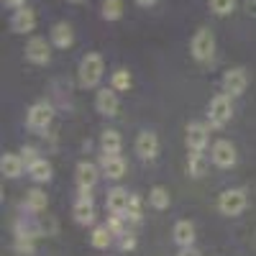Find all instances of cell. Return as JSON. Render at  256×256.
Segmentation results:
<instances>
[{"instance_id": "cell-33", "label": "cell", "mask_w": 256, "mask_h": 256, "mask_svg": "<svg viewBox=\"0 0 256 256\" xmlns=\"http://www.w3.org/2000/svg\"><path fill=\"white\" fill-rule=\"evenodd\" d=\"M20 159L26 162V166H31V164L38 159V152H36L34 146H24V148H20Z\"/></svg>"}, {"instance_id": "cell-20", "label": "cell", "mask_w": 256, "mask_h": 256, "mask_svg": "<svg viewBox=\"0 0 256 256\" xmlns=\"http://www.w3.org/2000/svg\"><path fill=\"white\" fill-rule=\"evenodd\" d=\"M120 148H123V138L118 131H113V128L102 131V136H100V152L102 154H120Z\"/></svg>"}, {"instance_id": "cell-12", "label": "cell", "mask_w": 256, "mask_h": 256, "mask_svg": "<svg viewBox=\"0 0 256 256\" xmlns=\"http://www.w3.org/2000/svg\"><path fill=\"white\" fill-rule=\"evenodd\" d=\"M136 154L144 162H154L159 156V136L154 131H141L136 136Z\"/></svg>"}, {"instance_id": "cell-17", "label": "cell", "mask_w": 256, "mask_h": 256, "mask_svg": "<svg viewBox=\"0 0 256 256\" xmlns=\"http://www.w3.org/2000/svg\"><path fill=\"white\" fill-rule=\"evenodd\" d=\"M52 44L56 49H70L74 44V31H72V26L67 24V20L54 24V28H52Z\"/></svg>"}, {"instance_id": "cell-11", "label": "cell", "mask_w": 256, "mask_h": 256, "mask_svg": "<svg viewBox=\"0 0 256 256\" xmlns=\"http://www.w3.org/2000/svg\"><path fill=\"white\" fill-rule=\"evenodd\" d=\"M184 141H187L190 152H205V146H208V141H210V128H208L205 123H200V120L190 123Z\"/></svg>"}, {"instance_id": "cell-5", "label": "cell", "mask_w": 256, "mask_h": 256, "mask_svg": "<svg viewBox=\"0 0 256 256\" xmlns=\"http://www.w3.org/2000/svg\"><path fill=\"white\" fill-rule=\"evenodd\" d=\"M92 190H80V195L72 205V218L80 226H92L95 223V202H92Z\"/></svg>"}, {"instance_id": "cell-28", "label": "cell", "mask_w": 256, "mask_h": 256, "mask_svg": "<svg viewBox=\"0 0 256 256\" xmlns=\"http://www.w3.org/2000/svg\"><path fill=\"white\" fill-rule=\"evenodd\" d=\"M102 18L105 20H118L123 16V0H102Z\"/></svg>"}, {"instance_id": "cell-1", "label": "cell", "mask_w": 256, "mask_h": 256, "mask_svg": "<svg viewBox=\"0 0 256 256\" xmlns=\"http://www.w3.org/2000/svg\"><path fill=\"white\" fill-rule=\"evenodd\" d=\"M102 72H105V62L100 54L90 52V54H84L82 62H80V84L84 90H90V88H98L100 80H102Z\"/></svg>"}, {"instance_id": "cell-13", "label": "cell", "mask_w": 256, "mask_h": 256, "mask_svg": "<svg viewBox=\"0 0 256 256\" xmlns=\"http://www.w3.org/2000/svg\"><path fill=\"white\" fill-rule=\"evenodd\" d=\"M36 28V13L24 6V8H16L13 18H10V31L13 34H31Z\"/></svg>"}, {"instance_id": "cell-26", "label": "cell", "mask_w": 256, "mask_h": 256, "mask_svg": "<svg viewBox=\"0 0 256 256\" xmlns=\"http://www.w3.org/2000/svg\"><path fill=\"white\" fill-rule=\"evenodd\" d=\"M131 84H134V77L128 70H116L113 77H110V88L118 90V92H128L131 90Z\"/></svg>"}, {"instance_id": "cell-14", "label": "cell", "mask_w": 256, "mask_h": 256, "mask_svg": "<svg viewBox=\"0 0 256 256\" xmlns=\"http://www.w3.org/2000/svg\"><path fill=\"white\" fill-rule=\"evenodd\" d=\"M128 202H131V192L123 187H113L105 195V208H108V212H116V216H126Z\"/></svg>"}, {"instance_id": "cell-18", "label": "cell", "mask_w": 256, "mask_h": 256, "mask_svg": "<svg viewBox=\"0 0 256 256\" xmlns=\"http://www.w3.org/2000/svg\"><path fill=\"white\" fill-rule=\"evenodd\" d=\"M172 238L180 248L195 246V226H192L190 220H177L174 228H172Z\"/></svg>"}, {"instance_id": "cell-31", "label": "cell", "mask_w": 256, "mask_h": 256, "mask_svg": "<svg viewBox=\"0 0 256 256\" xmlns=\"http://www.w3.org/2000/svg\"><path fill=\"white\" fill-rule=\"evenodd\" d=\"M126 223H128V218H126V216H116V212H110V218H108V223H105V226H108V228L113 230V236H123V233L128 230V228H126Z\"/></svg>"}, {"instance_id": "cell-8", "label": "cell", "mask_w": 256, "mask_h": 256, "mask_svg": "<svg viewBox=\"0 0 256 256\" xmlns=\"http://www.w3.org/2000/svg\"><path fill=\"white\" fill-rule=\"evenodd\" d=\"M95 110L105 118H116L120 110V100H118V90L113 88H102L95 95Z\"/></svg>"}, {"instance_id": "cell-25", "label": "cell", "mask_w": 256, "mask_h": 256, "mask_svg": "<svg viewBox=\"0 0 256 256\" xmlns=\"http://www.w3.org/2000/svg\"><path fill=\"white\" fill-rule=\"evenodd\" d=\"M16 251L18 254H24V256H31L36 251V236H31V233H20L16 230V241H13Z\"/></svg>"}, {"instance_id": "cell-38", "label": "cell", "mask_w": 256, "mask_h": 256, "mask_svg": "<svg viewBox=\"0 0 256 256\" xmlns=\"http://www.w3.org/2000/svg\"><path fill=\"white\" fill-rule=\"evenodd\" d=\"M72 3H77V0H72Z\"/></svg>"}, {"instance_id": "cell-32", "label": "cell", "mask_w": 256, "mask_h": 256, "mask_svg": "<svg viewBox=\"0 0 256 256\" xmlns=\"http://www.w3.org/2000/svg\"><path fill=\"white\" fill-rule=\"evenodd\" d=\"M118 246H120V251H134L136 248V236L131 230H126L123 236H118Z\"/></svg>"}, {"instance_id": "cell-29", "label": "cell", "mask_w": 256, "mask_h": 256, "mask_svg": "<svg viewBox=\"0 0 256 256\" xmlns=\"http://www.w3.org/2000/svg\"><path fill=\"white\" fill-rule=\"evenodd\" d=\"M126 218H128V223H141V218H144V200L138 195H131V202H128V210H126Z\"/></svg>"}, {"instance_id": "cell-22", "label": "cell", "mask_w": 256, "mask_h": 256, "mask_svg": "<svg viewBox=\"0 0 256 256\" xmlns=\"http://www.w3.org/2000/svg\"><path fill=\"white\" fill-rule=\"evenodd\" d=\"M26 210L28 212H44L46 210V205H49V198H46V192H41V190H28L26 192Z\"/></svg>"}, {"instance_id": "cell-37", "label": "cell", "mask_w": 256, "mask_h": 256, "mask_svg": "<svg viewBox=\"0 0 256 256\" xmlns=\"http://www.w3.org/2000/svg\"><path fill=\"white\" fill-rule=\"evenodd\" d=\"M156 3H159V0H136V6H141V8H152Z\"/></svg>"}, {"instance_id": "cell-15", "label": "cell", "mask_w": 256, "mask_h": 256, "mask_svg": "<svg viewBox=\"0 0 256 256\" xmlns=\"http://www.w3.org/2000/svg\"><path fill=\"white\" fill-rule=\"evenodd\" d=\"M74 180H77L80 190H92L100 180V169L92 162H80L77 169H74Z\"/></svg>"}, {"instance_id": "cell-24", "label": "cell", "mask_w": 256, "mask_h": 256, "mask_svg": "<svg viewBox=\"0 0 256 256\" xmlns=\"http://www.w3.org/2000/svg\"><path fill=\"white\" fill-rule=\"evenodd\" d=\"M92 248H110L113 244V230L108 226H95L92 228V236H90Z\"/></svg>"}, {"instance_id": "cell-2", "label": "cell", "mask_w": 256, "mask_h": 256, "mask_svg": "<svg viewBox=\"0 0 256 256\" xmlns=\"http://www.w3.org/2000/svg\"><path fill=\"white\" fill-rule=\"evenodd\" d=\"M248 205V192L244 187H230V190H223L218 195V210L228 218H236L246 210Z\"/></svg>"}, {"instance_id": "cell-10", "label": "cell", "mask_w": 256, "mask_h": 256, "mask_svg": "<svg viewBox=\"0 0 256 256\" xmlns=\"http://www.w3.org/2000/svg\"><path fill=\"white\" fill-rule=\"evenodd\" d=\"M24 54L31 64H49L52 62V44L41 36H34V38H28Z\"/></svg>"}, {"instance_id": "cell-19", "label": "cell", "mask_w": 256, "mask_h": 256, "mask_svg": "<svg viewBox=\"0 0 256 256\" xmlns=\"http://www.w3.org/2000/svg\"><path fill=\"white\" fill-rule=\"evenodd\" d=\"M24 166H26V162L18 154H3V159H0V174L8 180H16L24 174Z\"/></svg>"}, {"instance_id": "cell-36", "label": "cell", "mask_w": 256, "mask_h": 256, "mask_svg": "<svg viewBox=\"0 0 256 256\" xmlns=\"http://www.w3.org/2000/svg\"><path fill=\"white\" fill-rule=\"evenodd\" d=\"M244 8L248 16H256V0H244Z\"/></svg>"}, {"instance_id": "cell-3", "label": "cell", "mask_w": 256, "mask_h": 256, "mask_svg": "<svg viewBox=\"0 0 256 256\" xmlns=\"http://www.w3.org/2000/svg\"><path fill=\"white\" fill-rule=\"evenodd\" d=\"M233 116V102H230V95L228 92H220L210 100L208 105V120L212 128H223Z\"/></svg>"}, {"instance_id": "cell-35", "label": "cell", "mask_w": 256, "mask_h": 256, "mask_svg": "<svg viewBox=\"0 0 256 256\" xmlns=\"http://www.w3.org/2000/svg\"><path fill=\"white\" fill-rule=\"evenodd\" d=\"M3 6H8V8L16 10V8H24V6H26V0H3Z\"/></svg>"}, {"instance_id": "cell-7", "label": "cell", "mask_w": 256, "mask_h": 256, "mask_svg": "<svg viewBox=\"0 0 256 256\" xmlns=\"http://www.w3.org/2000/svg\"><path fill=\"white\" fill-rule=\"evenodd\" d=\"M210 159H212V164L220 166V169L236 166V159H238L236 146H233L228 138H218L216 144H212V148H210Z\"/></svg>"}, {"instance_id": "cell-23", "label": "cell", "mask_w": 256, "mask_h": 256, "mask_svg": "<svg viewBox=\"0 0 256 256\" xmlns=\"http://www.w3.org/2000/svg\"><path fill=\"white\" fill-rule=\"evenodd\" d=\"M169 202H172V198H169V190L162 187V184H154L152 192H148V205H152L154 210H166Z\"/></svg>"}, {"instance_id": "cell-34", "label": "cell", "mask_w": 256, "mask_h": 256, "mask_svg": "<svg viewBox=\"0 0 256 256\" xmlns=\"http://www.w3.org/2000/svg\"><path fill=\"white\" fill-rule=\"evenodd\" d=\"M177 256H202V254H200V251H198L195 246H187V248H182V251H180Z\"/></svg>"}, {"instance_id": "cell-30", "label": "cell", "mask_w": 256, "mask_h": 256, "mask_svg": "<svg viewBox=\"0 0 256 256\" xmlns=\"http://www.w3.org/2000/svg\"><path fill=\"white\" fill-rule=\"evenodd\" d=\"M208 6L216 16H230L236 10V0H208Z\"/></svg>"}, {"instance_id": "cell-4", "label": "cell", "mask_w": 256, "mask_h": 256, "mask_svg": "<svg viewBox=\"0 0 256 256\" xmlns=\"http://www.w3.org/2000/svg\"><path fill=\"white\" fill-rule=\"evenodd\" d=\"M190 52L198 62H210L216 56V36L210 28H198V34L190 41Z\"/></svg>"}, {"instance_id": "cell-21", "label": "cell", "mask_w": 256, "mask_h": 256, "mask_svg": "<svg viewBox=\"0 0 256 256\" xmlns=\"http://www.w3.org/2000/svg\"><path fill=\"white\" fill-rule=\"evenodd\" d=\"M26 169H28V177H31L34 182H38V184H41V182H49V180L54 177L52 164H49L46 159H41V156H38L31 166H26Z\"/></svg>"}, {"instance_id": "cell-6", "label": "cell", "mask_w": 256, "mask_h": 256, "mask_svg": "<svg viewBox=\"0 0 256 256\" xmlns=\"http://www.w3.org/2000/svg\"><path fill=\"white\" fill-rule=\"evenodd\" d=\"M52 118H54V108L49 102H34L26 113V126L31 131H46L52 126Z\"/></svg>"}, {"instance_id": "cell-9", "label": "cell", "mask_w": 256, "mask_h": 256, "mask_svg": "<svg viewBox=\"0 0 256 256\" xmlns=\"http://www.w3.org/2000/svg\"><path fill=\"white\" fill-rule=\"evenodd\" d=\"M223 92H228L230 98H238V95H244L246 92V88H248V74H246V70H241V67H233V70H228L226 74H223Z\"/></svg>"}, {"instance_id": "cell-16", "label": "cell", "mask_w": 256, "mask_h": 256, "mask_svg": "<svg viewBox=\"0 0 256 256\" xmlns=\"http://www.w3.org/2000/svg\"><path fill=\"white\" fill-rule=\"evenodd\" d=\"M100 169L108 180H120L126 174V159L120 154H102L100 156Z\"/></svg>"}, {"instance_id": "cell-27", "label": "cell", "mask_w": 256, "mask_h": 256, "mask_svg": "<svg viewBox=\"0 0 256 256\" xmlns=\"http://www.w3.org/2000/svg\"><path fill=\"white\" fill-rule=\"evenodd\" d=\"M208 169V162H205V154L202 152H192L190 154V162H187V172L190 177H202Z\"/></svg>"}]
</instances>
